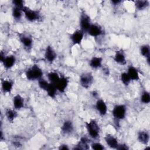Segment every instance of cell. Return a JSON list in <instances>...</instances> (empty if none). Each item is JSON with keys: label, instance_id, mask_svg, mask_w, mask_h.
Returning a JSON list of instances; mask_svg holds the SVG:
<instances>
[{"label": "cell", "instance_id": "obj_16", "mask_svg": "<svg viewBox=\"0 0 150 150\" xmlns=\"http://www.w3.org/2000/svg\"><path fill=\"white\" fill-rule=\"evenodd\" d=\"M114 60L119 64L125 65L127 63V60L124 52L122 50L116 51L114 56Z\"/></svg>", "mask_w": 150, "mask_h": 150}, {"label": "cell", "instance_id": "obj_24", "mask_svg": "<svg viewBox=\"0 0 150 150\" xmlns=\"http://www.w3.org/2000/svg\"><path fill=\"white\" fill-rule=\"evenodd\" d=\"M5 116L8 120V121L10 122H13L15 119L18 116V112L16 110L11 109V108H6L5 111Z\"/></svg>", "mask_w": 150, "mask_h": 150}, {"label": "cell", "instance_id": "obj_38", "mask_svg": "<svg viewBox=\"0 0 150 150\" xmlns=\"http://www.w3.org/2000/svg\"><path fill=\"white\" fill-rule=\"evenodd\" d=\"M91 95L94 98H97L98 97V93L96 91H93L91 93Z\"/></svg>", "mask_w": 150, "mask_h": 150}, {"label": "cell", "instance_id": "obj_18", "mask_svg": "<svg viewBox=\"0 0 150 150\" xmlns=\"http://www.w3.org/2000/svg\"><path fill=\"white\" fill-rule=\"evenodd\" d=\"M127 73L131 80L138 81L140 79L138 69L133 66H129L128 67Z\"/></svg>", "mask_w": 150, "mask_h": 150}, {"label": "cell", "instance_id": "obj_39", "mask_svg": "<svg viewBox=\"0 0 150 150\" xmlns=\"http://www.w3.org/2000/svg\"><path fill=\"white\" fill-rule=\"evenodd\" d=\"M0 139H1V140L2 141L4 140V135H3V132H2V131H1V136H0Z\"/></svg>", "mask_w": 150, "mask_h": 150}, {"label": "cell", "instance_id": "obj_9", "mask_svg": "<svg viewBox=\"0 0 150 150\" xmlns=\"http://www.w3.org/2000/svg\"><path fill=\"white\" fill-rule=\"evenodd\" d=\"M95 107L101 116H105L107 114L108 108L107 104L104 101V100L101 98H98L96 103Z\"/></svg>", "mask_w": 150, "mask_h": 150}, {"label": "cell", "instance_id": "obj_29", "mask_svg": "<svg viewBox=\"0 0 150 150\" xmlns=\"http://www.w3.org/2000/svg\"><path fill=\"white\" fill-rule=\"evenodd\" d=\"M141 102L143 104H148L150 102V94L146 90H144L141 95L140 97Z\"/></svg>", "mask_w": 150, "mask_h": 150}, {"label": "cell", "instance_id": "obj_23", "mask_svg": "<svg viewBox=\"0 0 150 150\" xmlns=\"http://www.w3.org/2000/svg\"><path fill=\"white\" fill-rule=\"evenodd\" d=\"M140 53L146 59L148 65L150 64V47L149 45H143L140 47Z\"/></svg>", "mask_w": 150, "mask_h": 150}, {"label": "cell", "instance_id": "obj_13", "mask_svg": "<svg viewBox=\"0 0 150 150\" xmlns=\"http://www.w3.org/2000/svg\"><path fill=\"white\" fill-rule=\"evenodd\" d=\"M74 131V125L73 122L69 120H65L62 127H61V131L64 135H70Z\"/></svg>", "mask_w": 150, "mask_h": 150}, {"label": "cell", "instance_id": "obj_4", "mask_svg": "<svg viewBox=\"0 0 150 150\" xmlns=\"http://www.w3.org/2000/svg\"><path fill=\"white\" fill-rule=\"evenodd\" d=\"M111 113L116 121L124 120L127 114V107L124 104L115 105Z\"/></svg>", "mask_w": 150, "mask_h": 150}, {"label": "cell", "instance_id": "obj_5", "mask_svg": "<svg viewBox=\"0 0 150 150\" xmlns=\"http://www.w3.org/2000/svg\"><path fill=\"white\" fill-rule=\"evenodd\" d=\"M79 82L81 86L84 88H90L94 82V77L92 73L90 72L82 73L80 76Z\"/></svg>", "mask_w": 150, "mask_h": 150}, {"label": "cell", "instance_id": "obj_31", "mask_svg": "<svg viewBox=\"0 0 150 150\" xmlns=\"http://www.w3.org/2000/svg\"><path fill=\"white\" fill-rule=\"evenodd\" d=\"M38 86L39 87L43 90H46L47 87H48L49 84V82H48L46 80L43 79V78H41L40 79H39L38 81Z\"/></svg>", "mask_w": 150, "mask_h": 150}, {"label": "cell", "instance_id": "obj_8", "mask_svg": "<svg viewBox=\"0 0 150 150\" xmlns=\"http://www.w3.org/2000/svg\"><path fill=\"white\" fill-rule=\"evenodd\" d=\"M87 32L90 36L94 38H97L103 33V29L100 25L91 23Z\"/></svg>", "mask_w": 150, "mask_h": 150}, {"label": "cell", "instance_id": "obj_15", "mask_svg": "<svg viewBox=\"0 0 150 150\" xmlns=\"http://www.w3.org/2000/svg\"><path fill=\"white\" fill-rule=\"evenodd\" d=\"M2 63L6 69H10L15 65L16 63V57L14 55L6 56L2 60Z\"/></svg>", "mask_w": 150, "mask_h": 150}, {"label": "cell", "instance_id": "obj_28", "mask_svg": "<svg viewBox=\"0 0 150 150\" xmlns=\"http://www.w3.org/2000/svg\"><path fill=\"white\" fill-rule=\"evenodd\" d=\"M47 77L49 83L54 84H56L60 78L59 74L56 71H50L48 73Z\"/></svg>", "mask_w": 150, "mask_h": 150}, {"label": "cell", "instance_id": "obj_2", "mask_svg": "<svg viewBox=\"0 0 150 150\" xmlns=\"http://www.w3.org/2000/svg\"><path fill=\"white\" fill-rule=\"evenodd\" d=\"M86 127L90 138L94 139H97L99 138L100 134V128L98 124L95 120H91L88 122H86Z\"/></svg>", "mask_w": 150, "mask_h": 150}, {"label": "cell", "instance_id": "obj_22", "mask_svg": "<svg viewBox=\"0 0 150 150\" xmlns=\"http://www.w3.org/2000/svg\"><path fill=\"white\" fill-rule=\"evenodd\" d=\"M138 140L142 144L147 145L149 141V134L145 131H140L138 133Z\"/></svg>", "mask_w": 150, "mask_h": 150}, {"label": "cell", "instance_id": "obj_35", "mask_svg": "<svg viewBox=\"0 0 150 150\" xmlns=\"http://www.w3.org/2000/svg\"><path fill=\"white\" fill-rule=\"evenodd\" d=\"M59 149L66 150V149H69V148L68 145L66 144H61L59 147Z\"/></svg>", "mask_w": 150, "mask_h": 150}, {"label": "cell", "instance_id": "obj_25", "mask_svg": "<svg viewBox=\"0 0 150 150\" xmlns=\"http://www.w3.org/2000/svg\"><path fill=\"white\" fill-rule=\"evenodd\" d=\"M47 93V96L50 97L51 98H54L56 96L57 93L58 91L56 86L55 84L52 83H49L48 87H47L46 90H45Z\"/></svg>", "mask_w": 150, "mask_h": 150}, {"label": "cell", "instance_id": "obj_7", "mask_svg": "<svg viewBox=\"0 0 150 150\" xmlns=\"http://www.w3.org/2000/svg\"><path fill=\"white\" fill-rule=\"evenodd\" d=\"M19 39L25 49L27 50L31 49L33 45V39L30 36L22 33L19 34Z\"/></svg>", "mask_w": 150, "mask_h": 150}, {"label": "cell", "instance_id": "obj_14", "mask_svg": "<svg viewBox=\"0 0 150 150\" xmlns=\"http://www.w3.org/2000/svg\"><path fill=\"white\" fill-rule=\"evenodd\" d=\"M104 140L107 145L112 149H117L119 144L117 138L111 134H107L104 137Z\"/></svg>", "mask_w": 150, "mask_h": 150}, {"label": "cell", "instance_id": "obj_21", "mask_svg": "<svg viewBox=\"0 0 150 150\" xmlns=\"http://www.w3.org/2000/svg\"><path fill=\"white\" fill-rule=\"evenodd\" d=\"M13 87V81L10 80H2L1 81L2 90L4 93L11 92Z\"/></svg>", "mask_w": 150, "mask_h": 150}, {"label": "cell", "instance_id": "obj_17", "mask_svg": "<svg viewBox=\"0 0 150 150\" xmlns=\"http://www.w3.org/2000/svg\"><path fill=\"white\" fill-rule=\"evenodd\" d=\"M89 142L90 141L88 138L83 136L80 138L78 144L73 148V149H88L90 148L88 145Z\"/></svg>", "mask_w": 150, "mask_h": 150}, {"label": "cell", "instance_id": "obj_20", "mask_svg": "<svg viewBox=\"0 0 150 150\" xmlns=\"http://www.w3.org/2000/svg\"><path fill=\"white\" fill-rule=\"evenodd\" d=\"M103 58L99 56H93L89 61V66L94 69H97L102 67Z\"/></svg>", "mask_w": 150, "mask_h": 150}, {"label": "cell", "instance_id": "obj_6", "mask_svg": "<svg viewBox=\"0 0 150 150\" xmlns=\"http://www.w3.org/2000/svg\"><path fill=\"white\" fill-rule=\"evenodd\" d=\"M79 23L80 29L84 32H87L91 25L90 17L85 12L81 13L80 16Z\"/></svg>", "mask_w": 150, "mask_h": 150}, {"label": "cell", "instance_id": "obj_27", "mask_svg": "<svg viewBox=\"0 0 150 150\" xmlns=\"http://www.w3.org/2000/svg\"><path fill=\"white\" fill-rule=\"evenodd\" d=\"M23 13V9L18 7L13 6L12 9V15L15 20L20 21L22 17Z\"/></svg>", "mask_w": 150, "mask_h": 150}, {"label": "cell", "instance_id": "obj_34", "mask_svg": "<svg viewBox=\"0 0 150 150\" xmlns=\"http://www.w3.org/2000/svg\"><path fill=\"white\" fill-rule=\"evenodd\" d=\"M116 149H119V150H128L129 149V147L125 144H118L117 148Z\"/></svg>", "mask_w": 150, "mask_h": 150}, {"label": "cell", "instance_id": "obj_36", "mask_svg": "<svg viewBox=\"0 0 150 150\" xmlns=\"http://www.w3.org/2000/svg\"><path fill=\"white\" fill-rule=\"evenodd\" d=\"M111 4L112 5L114 6H116V5H119L120 4H121L122 2L121 1H120V0H113V1H111Z\"/></svg>", "mask_w": 150, "mask_h": 150}, {"label": "cell", "instance_id": "obj_32", "mask_svg": "<svg viewBox=\"0 0 150 150\" xmlns=\"http://www.w3.org/2000/svg\"><path fill=\"white\" fill-rule=\"evenodd\" d=\"M91 149L94 150H103L105 149V147L103 144L100 142H93L90 145Z\"/></svg>", "mask_w": 150, "mask_h": 150}, {"label": "cell", "instance_id": "obj_37", "mask_svg": "<svg viewBox=\"0 0 150 150\" xmlns=\"http://www.w3.org/2000/svg\"><path fill=\"white\" fill-rule=\"evenodd\" d=\"M103 73L105 76H108L110 74L109 69L107 67H105L104 69H103Z\"/></svg>", "mask_w": 150, "mask_h": 150}, {"label": "cell", "instance_id": "obj_10", "mask_svg": "<svg viewBox=\"0 0 150 150\" xmlns=\"http://www.w3.org/2000/svg\"><path fill=\"white\" fill-rule=\"evenodd\" d=\"M84 32L81 29H78L74 31L70 36V39L73 45H80L83 38Z\"/></svg>", "mask_w": 150, "mask_h": 150}, {"label": "cell", "instance_id": "obj_26", "mask_svg": "<svg viewBox=\"0 0 150 150\" xmlns=\"http://www.w3.org/2000/svg\"><path fill=\"white\" fill-rule=\"evenodd\" d=\"M149 2L147 0H138L134 1L135 6L139 11L146 9L149 6Z\"/></svg>", "mask_w": 150, "mask_h": 150}, {"label": "cell", "instance_id": "obj_33", "mask_svg": "<svg viewBox=\"0 0 150 150\" xmlns=\"http://www.w3.org/2000/svg\"><path fill=\"white\" fill-rule=\"evenodd\" d=\"M12 3L13 6L18 7L22 9H23V8L25 6L24 1H22V0H13L12 1Z\"/></svg>", "mask_w": 150, "mask_h": 150}, {"label": "cell", "instance_id": "obj_3", "mask_svg": "<svg viewBox=\"0 0 150 150\" xmlns=\"http://www.w3.org/2000/svg\"><path fill=\"white\" fill-rule=\"evenodd\" d=\"M23 12L26 19L30 22L39 21L41 18V15L38 11L32 9L26 6L23 8Z\"/></svg>", "mask_w": 150, "mask_h": 150}, {"label": "cell", "instance_id": "obj_12", "mask_svg": "<svg viewBox=\"0 0 150 150\" xmlns=\"http://www.w3.org/2000/svg\"><path fill=\"white\" fill-rule=\"evenodd\" d=\"M69 83V80L67 77L64 76H61L59 80L55 84L58 91L62 93H64L66 89L68 86Z\"/></svg>", "mask_w": 150, "mask_h": 150}, {"label": "cell", "instance_id": "obj_30", "mask_svg": "<svg viewBox=\"0 0 150 150\" xmlns=\"http://www.w3.org/2000/svg\"><path fill=\"white\" fill-rule=\"evenodd\" d=\"M120 80L122 84L125 86H128L131 81V80L127 72H124L121 74Z\"/></svg>", "mask_w": 150, "mask_h": 150}, {"label": "cell", "instance_id": "obj_11", "mask_svg": "<svg viewBox=\"0 0 150 150\" xmlns=\"http://www.w3.org/2000/svg\"><path fill=\"white\" fill-rule=\"evenodd\" d=\"M44 56L45 60L50 63H53L57 58V54L51 46H47L46 47Z\"/></svg>", "mask_w": 150, "mask_h": 150}, {"label": "cell", "instance_id": "obj_1", "mask_svg": "<svg viewBox=\"0 0 150 150\" xmlns=\"http://www.w3.org/2000/svg\"><path fill=\"white\" fill-rule=\"evenodd\" d=\"M43 75V70L38 64L32 65L25 71V76L26 79L30 81H38L42 78Z\"/></svg>", "mask_w": 150, "mask_h": 150}, {"label": "cell", "instance_id": "obj_19", "mask_svg": "<svg viewBox=\"0 0 150 150\" xmlns=\"http://www.w3.org/2000/svg\"><path fill=\"white\" fill-rule=\"evenodd\" d=\"M12 103L15 110H21L24 107V99L20 94H16L13 97Z\"/></svg>", "mask_w": 150, "mask_h": 150}]
</instances>
